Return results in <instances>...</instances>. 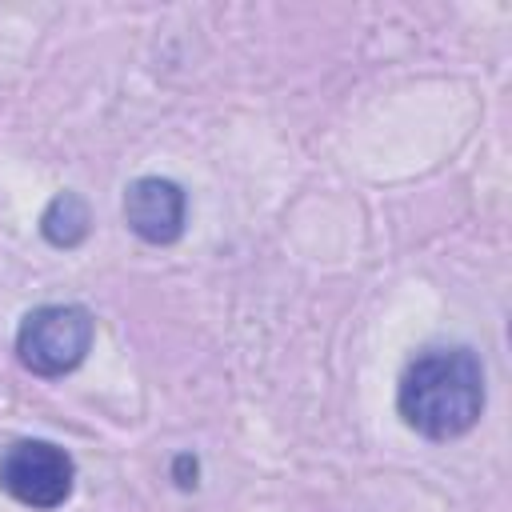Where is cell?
Instances as JSON below:
<instances>
[{
  "mask_svg": "<svg viewBox=\"0 0 512 512\" xmlns=\"http://www.w3.org/2000/svg\"><path fill=\"white\" fill-rule=\"evenodd\" d=\"M92 232V212L84 204L80 192H56L48 200V208L40 212V236L52 244V248H80Z\"/></svg>",
  "mask_w": 512,
  "mask_h": 512,
  "instance_id": "5",
  "label": "cell"
},
{
  "mask_svg": "<svg viewBox=\"0 0 512 512\" xmlns=\"http://www.w3.org/2000/svg\"><path fill=\"white\" fill-rule=\"evenodd\" d=\"M76 488V460L52 440H12L0 452V492L32 512L68 504Z\"/></svg>",
  "mask_w": 512,
  "mask_h": 512,
  "instance_id": "3",
  "label": "cell"
},
{
  "mask_svg": "<svg viewBox=\"0 0 512 512\" xmlns=\"http://www.w3.org/2000/svg\"><path fill=\"white\" fill-rule=\"evenodd\" d=\"M484 404V364L468 344H436L416 352L396 384L400 420L436 444L468 436L480 424Z\"/></svg>",
  "mask_w": 512,
  "mask_h": 512,
  "instance_id": "1",
  "label": "cell"
},
{
  "mask_svg": "<svg viewBox=\"0 0 512 512\" xmlns=\"http://www.w3.org/2000/svg\"><path fill=\"white\" fill-rule=\"evenodd\" d=\"M92 340L96 316L84 304H40L16 328V360L40 380H60L84 364Z\"/></svg>",
  "mask_w": 512,
  "mask_h": 512,
  "instance_id": "2",
  "label": "cell"
},
{
  "mask_svg": "<svg viewBox=\"0 0 512 512\" xmlns=\"http://www.w3.org/2000/svg\"><path fill=\"white\" fill-rule=\"evenodd\" d=\"M124 224L132 236H140L144 244H176L184 236V220H188V196L176 180L168 176H136L124 188Z\"/></svg>",
  "mask_w": 512,
  "mask_h": 512,
  "instance_id": "4",
  "label": "cell"
},
{
  "mask_svg": "<svg viewBox=\"0 0 512 512\" xmlns=\"http://www.w3.org/2000/svg\"><path fill=\"white\" fill-rule=\"evenodd\" d=\"M172 480H176V488L192 492V488L200 484V460H196L192 452H176V456H172Z\"/></svg>",
  "mask_w": 512,
  "mask_h": 512,
  "instance_id": "6",
  "label": "cell"
}]
</instances>
